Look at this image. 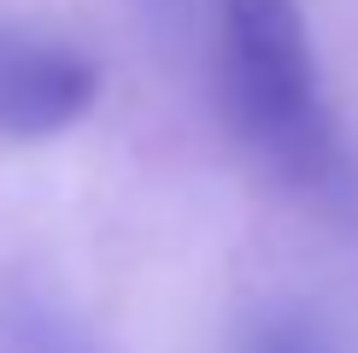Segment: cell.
I'll list each match as a JSON object with an SVG mask.
<instances>
[{
    "label": "cell",
    "instance_id": "obj_5",
    "mask_svg": "<svg viewBox=\"0 0 358 353\" xmlns=\"http://www.w3.org/2000/svg\"><path fill=\"white\" fill-rule=\"evenodd\" d=\"M141 12H147V24H153L165 41H176V36H188V29H194L200 0H141Z\"/></svg>",
    "mask_w": 358,
    "mask_h": 353
},
{
    "label": "cell",
    "instance_id": "obj_1",
    "mask_svg": "<svg viewBox=\"0 0 358 353\" xmlns=\"http://www.w3.org/2000/svg\"><path fill=\"white\" fill-rule=\"evenodd\" d=\"M212 77L223 124L252 165L300 206L358 230V153L323 100L300 0H217Z\"/></svg>",
    "mask_w": 358,
    "mask_h": 353
},
{
    "label": "cell",
    "instance_id": "obj_3",
    "mask_svg": "<svg viewBox=\"0 0 358 353\" xmlns=\"http://www.w3.org/2000/svg\"><path fill=\"white\" fill-rule=\"evenodd\" d=\"M0 353H106L83 312L29 283H0Z\"/></svg>",
    "mask_w": 358,
    "mask_h": 353
},
{
    "label": "cell",
    "instance_id": "obj_4",
    "mask_svg": "<svg viewBox=\"0 0 358 353\" xmlns=\"http://www.w3.org/2000/svg\"><path fill=\"white\" fill-rule=\"evenodd\" d=\"M235 353H352V347H347V335H341L335 324H323L317 312H300V306H264V312L241 318Z\"/></svg>",
    "mask_w": 358,
    "mask_h": 353
},
{
    "label": "cell",
    "instance_id": "obj_2",
    "mask_svg": "<svg viewBox=\"0 0 358 353\" xmlns=\"http://www.w3.org/2000/svg\"><path fill=\"white\" fill-rule=\"evenodd\" d=\"M100 100V65L59 36L0 24V136L48 141Z\"/></svg>",
    "mask_w": 358,
    "mask_h": 353
}]
</instances>
